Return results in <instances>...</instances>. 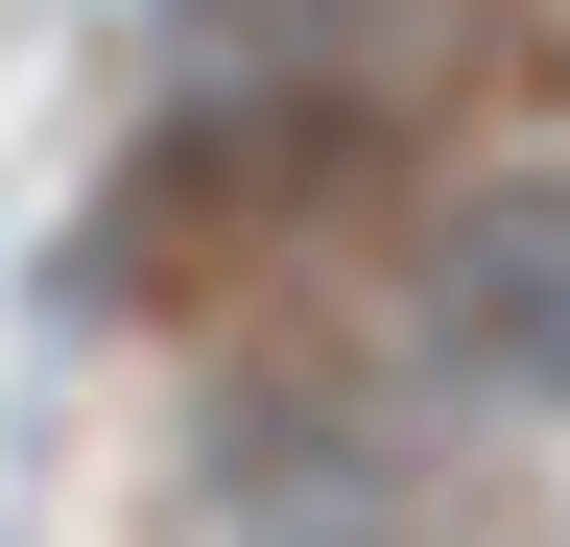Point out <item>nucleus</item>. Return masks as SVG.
Wrapping results in <instances>:
<instances>
[{"label":"nucleus","mask_w":570,"mask_h":547,"mask_svg":"<svg viewBox=\"0 0 570 547\" xmlns=\"http://www.w3.org/2000/svg\"><path fill=\"white\" fill-rule=\"evenodd\" d=\"M404 333H428V381H475V404H570V167H475L452 215L404 238Z\"/></svg>","instance_id":"1"}]
</instances>
